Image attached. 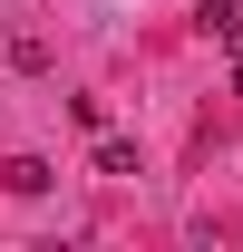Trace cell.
Masks as SVG:
<instances>
[{
    "instance_id": "7a4b0ae2",
    "label": "cell",
    "mask_w": 243,
    "mask_h": 252,
    "mask_svg": "<svg viewBox=\"0 0 243 252\" xmlns=\"http://www.w3.org/2000/svg\"><path fill=\"white\" fill-rule=\"evenodd\" d=\"M97 175H136V146H126V136H107V126H97Z\"/></svg>"
},
{
    "instance_id": "6da1fadb",
    "label": "cell",
    "mask_w": 243,
    "mask_h": 252,
    "mask_svg": "<svg viewBox=\"0 0 243 252\" xmlns=\"http://www.w3.org/2000/svg\"><path fill=\"white\" fill-rule=\"evenodd\" d=\"M0 185H10V194H49L59 175H49V156H10V165H0Z\"/></svg>"
},
{
    "instance_id": "3957f363",
    "label": "cell",
    "mask_w": 243,
    "mask_h": 252,
    "mask_svg": "<svg viewBox=\"0 0 243 252\" xmlns=\"http://www.w3.org/2000/svg\"><path fill=\"white\" fill-rule=\"evenodd\" d=\"M204 30H214V39H234V30H243V0H204Z\"/></svg>"
},
{
    "instance_id": "277c9868",
    "label": "cell",
    "mask_w": 243,
    "mask_h": 252,
    "mask_svg": "<svg viewBox=\"0 0 243 252\" xmlns=\"http://www.w3.org/2000/svg\"><path fill=\"white\" fill-rule=\"evenodd\" d=\"M224 49H234V88H243V30H234V39H224Z\"/></svg>"
}]
</instances>
